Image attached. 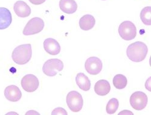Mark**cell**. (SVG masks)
I'll list each match as a JSON object with an SVG mask.
<instances>
[{
  "label": "cell",
  "instance_id": "obj_1",
  "mask_svg": "<svg viewBox=\"0 0 151 115\" xmlns=\"http://www.w3.org/2000/svg\"><path fill=\"white\" fill-rule=\"evenodd\" d=\"M147 52V45L142 42L137 41L128 46L127 49V55L131 61L140 62L145 59Z\"/></svg>",
  "mask_w": 151,
  "mask_h": 115
},
{
  "label": "cell",
  "instance_id": "obj_2",
  "mask_svg": "<svg viewBox=\"0 0 151 115\" xmlns=\"http://www.w3.org/2000/svg\"><path fill=\"white\" fill-rule=\"evenodd\" d=\"M32 56V45L30 44H23L15 48L12 53V57L15 63L22 65L30 60Z\"/></svg>",
  "mask_w": 151,
  "mask_h": 115
},
{
  "label": "cell",
  "instance_id": "obj_3",
  "mask_svg": "<svg viewBox=\"0 0 151 115\" xmlns=\"http://www.w3.org/2000/svg\"><path fill=\"white\" fill-rule=\"evenodd\" d=\"M119 33L120 36L125 41L132 40L137 35L135 25L129 21H124L119 25Z\"/></svg>",
  "mask_w": 151,
  "mask_h": 115
},
{
  "label": "cell",
  "instance_id": "obj_4",
  "mask_svg": "<svg viewBox=\"0 0 151 115\" xmlns=\"http://www.w3.org/2000/svg\"><path fill=\"white\" fill-rule=\"evenodd\" d=\"M64 69V63L58 59L48 60L45 62L42 67V71L48 76H53L57 75L58 72Z\"/></svg>",
  "mask_w": 151,
  "mask_h": 115
},
{
  "label": "cell",
  "instance_id": "obj_5",
  "mask_svg": "<svg viewBox=\"0 0 151 115\" xmlns=\"http://www.w3.org/2000/svg\"><path fill=\"white\" fill-rule=\"evenodd\" d=\"M67 104L69 109L73 112L80 111L83 107V101L80 93L76 91L70 92L67 96Z\"/></svg>",
  "mask_w": 151,
  "mask_h": 115
},
{
  "label": "cell",
  "instance_id": "obj_6",
  "mask_svg": "<svg viewBox=\"0 0 151 115\" xmlns=\"http://www.w3.org/2000/svg\"><path fill=\"white\" fill-rule=\"evenodd\" d=\"M44 27V21L38 17H35L27 22L23 30V34L30 36L37 34L42 31Z\"/></svg>",
  "mask_w": 151,
  "mask_h": 115
},
{
  "label": "cell",
  "instance_id": "obj_7",
  "mask_svg": "<svg viewBox=\"0 0 151 115\" xmlns=\"http://www.w3.org/2000/svg\"><path fill=\"white\" fill-rule=\"evenodd\" d=\"M148 98L146 94L143 92H135L130 97L131 107L138 111L143 110L147 106Z\"/></svg>",
  "mask_w": 151,
  "mask_h": 115
},
{
  "label": "cell",
  "instance_id": "obj_8",
  "mask_svg": "<svg viewBox=\"0 0 151 115\" xmlns=\"http://www.w3.org/2000/svg\"><path fill=\"white\" fill-rule=\"evenodd\" d=\"M40 82L36 76L33 74L25 75L21 80V86L25 91L33 92L39 87Z\"/></svg>",
  "mask_w": 151,
  "mask_h": 115
},
{
  "label": "cell",
  "instance_id": "obj_9",
  "mask_svg": "<svg viewBox=\"0 0 151 115\" xmlns=\"http://www.w3.org/2000/svg\"><path fill=\"white\" fill-rule=\"evenodd\" d=\"M85 68L88 73L96 75L102 71V62L97 57H91L86 60Z\"/></svg>",
  "mask_w": 151,
  "mask_h": 115
},
{
  "label": "cell",
  "instance_id": "obj_10",
  "mask_svg": "<svg viewBox=\"0 0 151 115\" xmlns=\"http://www.w3.org/2000/svg\"><path fill=\"white\" fill-rule=\"evenodd\" d=\"M44 48L47 53L52 56L58 55L60 51V44L53 38H48L44 41Z\"/></svg>",
  "mask_w": 151,
  "mask_h": 115
},
{
  "label": "cell",
  "instance_id": "obj_11",
  "mask_svg": "<svg viewBox=\"0 0 151 115\" xmlns=\"http://www.w3.org/2000/svg\"><path fill=\"white\" fill-rule=\"evenodd\" d=\"M6 99L11 102H17L22 97V93L18 87L15 85L7 86L4 90Z\"/></svg>",
  "mask_w": 151,
  "mask_h": 115
},
{
  "label": "cell",
  "instance_id": "obj_12",
  "mask_svg": "<svg viewBox=\"0 0 151 115\" xmlns=\"http://www.w3.org/2000/svg\"><path fill=\"white\" fill-rule=\"evenodd\" d=\"M17 15L21 18H26L31 14V9L28 4L23 1H17L14 6Z\"/></svg>",
  "mask_w": 151,
  "mask_h": 115
},
{
  "label": "cell",
  "instance_id": "obj_13",
  "mask_svg": "<svg viewBox=\"0 0 151 115\" xmlns=\"http://www.w3.org/2000/svg\"><path fill=\"white\" fill-rule=\"evenodd\" d=\"M12 21L10 10L4 7H0V30L8 28Z\"/></svg>",
  "mask_w": 151,
  "mask_h": 115
},
{
  "label": "cell",
  "instance_id": "obj_14",
  "mask_svg": "<svg viewBox=\"0 0 151 115\" xmlns=\"http://www.w3.org/2000/svg\"><path fill=\"white\" fill-rule=\"evenodd\" d=\"M59 7L67 14H73L78 9V4L74 0H60Z\"/></svg>",
  "mask_w": 151,
  "mask_h": 115
},
{
  "label": "cell",
  "instance_id": "obj_15",
  "mask_svg": "<svg viewBox=\"0 0 151 115\" xmlns=\"http://www.w3.org/2000/svg\"><path fill=\"white\" fill-rule=\"evenodd\" d=\"M111 91L109 83L105 80H99L94 86L95 92L100 96H105L109 94Z\"/></svg>",
  "mask_w": 151,
  "mask_h": 115
},
{
  "label": "cell",
  "instance_id": "obj_16",
  "mask_svg": "<svg viewBox=\"0 0 151 115\" xmlns=\"http://www.w3.org/2000/svg\"><path fill=\"white\" fill-rule=\"evenodd\" d=\"M96 24V19L91 15H85L79 20V26L84 31H88L92 29Z\"/></svg>",
  "mask_w": 151,
  "mask_h": 115
},
{
  "label": "cell",
  "instance_id": "obj_17",
  "mask_svg": "<svg viewBox=\"0 0 151 115\" xmlns=\"http://www.w3.org/2000/svg\"><path fill=\"white\" fill-rule=\"evenodd\" d=\"M76 81L79 87L83 91H89L91 88V81L88 77L83 73H79L76 77Z\"/></svg>",
  "mask_w": 151,
  "mask_h": 115
},
{
  "label": "cell",
  "instance_id": "obj_18",
  "mask_svg": "<svg viewBox=\"0 0 151 115\" xmlns=\"http://www.w3.org/2000/svg\"><path fill=\"white\" fill-rule=\"evenodd\" d=\"M128 80L126 76L122 74H117L113 79V84L117 89H123L127 86Z\"/></svg>",
  "mask_w": 151,
  "mask_h": 115
},
{
  "label": "cell",
  "instance_id": "obj_19",
  "mask_svg": "<svg viewBox=\"0 0 151 115\" xmlns=\"http://www.w3.org/2000/svg\"><path fill=\"white\" fill-rule=\"evenodd\" d=\"M140 18L143 23L146 25H151V7L143 8L140 12Z\"/></svg>",
  "mask_w": 151,
  "mask_h": 115
},
{
  "label": "cell",
  "instance_id": "obj_20",
  "mask_svg": "<svg viewBox=\"0 0 151 115\" xmlns=\"http://www.w3.org/2000/svg\"><path fill=\"white\" fill-rule=\"evenodd\" d=\"M119 106V100L115 98L111 99L106 105V110L107 113L111 114L116 113Z\"/></svg>",
  "mask_w": 151,
  "mask_h": 115
},
{
  "label": "cell",
  "instance_id": "obj_21",
  "mask_svg": "<svg viewBox=\"0 0 151 115\" xmlns=\"http://www.w3.org/2000/svg\"><path fill=\"white\" fill-rule=\"evenodd\" d=\"M52 115H58V114H62V115H67V111L62 107H58L54 109L52 113Z\"/></svg>",
  "mask_w": 151,
  "mask_h": 115
},
{
  "label": "cell",
  "instance_id": "obj_22",
  "mask_svg": "<svg viewBox=\"0 0 151 115\" xmlns=\"http://www.w3.org/2000/svg\"><path fill=\"white\" fill-rule=\"evenodd\" d=\"M29 1L33 4L40 5L43 4L46 0H29Z\"/></svg>",
  "mask_w": 151,
  "mask_h": 115
},
{
  "label": "cell",
  "instance_id": "obj_23",
  "mask_svg": "<svg viewBox=\"0 0 151 115\" xmlns=\"http://www.w3.org/2000/svg\"><path fill=\"white\" fill-rule=\"evenodd\" d=\"M119 114H134L133 113L131 112L129 110H123L122 112L119 113Z\"/></svg>",
  "mask_w": 151,
  "mask_h": 115
},
{
  "label": "cell",
  "instance_id": "obj_24",
  "mask_svg": "<svg viewBox=\"0 0 151 115\" xmlns=\"http://www.w3.org/2000/svg\"><path fill=\"white\" fill-rule=\"evenodd\" d=\"M102 1H105V0H102Z\"/></svg>",
  "mask_w": 151,
  "mask_h": 115
}]
</instances>
